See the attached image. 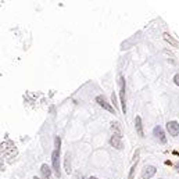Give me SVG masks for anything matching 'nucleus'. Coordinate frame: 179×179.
<instances>
[{
    "instance_id": "1",
    "label": "nucleus",
    "mask_w": 179,
    "mask_h": 179,
    "mask_svg": "<svg viewBox=\"0 0 179 179\" xmlns=\"http://www.w3.org/2000/svg\"><path fill=\"white\" fill-rule=\"evenodd\" d=\"M118 84H119V99H121V106L122 111L126 114V97H125V92H126V86H125V79L122 75L118 76Z\"/></svg>"
},
{
    "instance_id": "2",
    "label": "nucleus",
    "mask_w": 179,
    "mask_h": 179,
    "mask_svg": "<svg viewBox=\"0 0 179 179\" xmlns=\"http://www.w3.org/2000/svg\"><path fill=\"white\" fill-rule=\"evenodd\" d=\"M52 162H53V171H54L56 176L60 178L61 171H60V150H54L52 153Z\"/></svg>"
},
{
    "instance_id": "3",
    "label": "nucleus",
    "mask_w": 179,
    "mask_h": 179,
    "mask_svg": "<svg viewBox=\"0 0 179 179\" xmlns=\"http://www.w3.org/2000/svg\"><path fill=\"white\" fill-rule=\"evenodd\" d=\"M96 101H97L99 103V106L100 107H103L104 110L106 111H108V113H113V114H115V108H114L113 106H111L110 103H108V101L106 100V97H104V96H97V97H96Z\"/></svg>"
},
{
    "instance_id": "4",
    "label": "nucleus",
    "mask_w": 179,
    "mask_h": 179,
    "mask_svg": "<svg viewBox=\"0 0 179 179\" xmlns=\"http://www.w3.org/2000/svg\"><path fill=\"white\" fill-rule=\"evenodd\" d=\"M156 172H157V168L154 167V165H146V167L143 168V171H142V178L150 179V178H153Z\"/></svg>"
},
{
    "instance_id": "5",
    "label": "nucleus",
    "mask_w": 179,
    "mask_h": 179,
    "mask_svg": "<svg viewBox=\"0 0 179 179\" xmlns=\"http://www.w3.org/2000/svg\"><path fill=\"white\" fill-rule=\"evenodd\" d=\"M121 138L122 136L115 135V133H114V135L111 136V139H110V145L113 146L114 149H117V150H122V149H124V143H122Z\"/></svg>"
},
{
    "instance_id": "6",
    "label": "nucleus",
    "mask_w": 179,
    "mask_h": 179,
    "mask_svg": "<svg viewBox=\"0 0 179 179\" xmlns=\"http://www.w3.org/2000/svg\"><path fill=\"white\" fill-rule=\"evenodd\" d=\"M167 130L169 132L171 136L179 135V124L176 121H168L167 122Z\"/></svg>"
},
{
    "instance_id": "7",
    "label": "nucleus",
    "mask_w": 179,
    "mask_h": 179,
    "mask_svg": "<svg viewBox=\"0 0 179 179\" xmlns=\"http://www.w3.org/2000/svg\"><path fill=\"white\" fill-rule=\"evenodd\" d=\"M139 36H140V32H138L136 35H133L132 38L128 39V41L122 42V43H121V50H128V49H130V47L133 46V43H135V42H138Z\"/></svg>"
},
{
    "instance_id": "8",
    "label": "nucleus",
    "mask_w": 179,
    "mask_h": 179,
    "mask_svg": "<svg viewBox=\"0 0 179 179\" xmlns=\"http://www.w3.org/2000/svg\"><path fill=\"white\" fill-rule=\"evenodd\" d=\"M153 135L156 136V139H158L161 143H167V138H165V133L164 130H162L161 126H156L153 129Z\"/></svg>"
},
{
    "instance_id": "9",
    "label": "nucleus",
    "mask_w": 179,
    "mask_h": 179,
    "mask_svg": "<svg viewBox=\"0 0 179 179\" xmlns=\"http://www.w3.org/2000/svg\"><path fill=\"white\" fill-rule=\"evenodd\" d=\"M135 128H136V132H138V135L140 136V138H143L145 136V132H143V125H142V118L140 117H136L135 118Z\"/></svg>"
},
{
    "instance_id": "10",
    "label": "nucleus",
    "mask_w": 179,
    "mask_h": 179,
    "mask_svg": "<svg viewBox=\"0 0 179 179\" xmlns=\"http://www.w3.org/2000/svg\"><path fill=\"white\" fill-rule=\"evenodd\" d=\"M52 171L53 169L47 164H43L41 167V172H42V175L45 176V179H50V176H52Z\"/></svg>"
},
{
    "instance_id": "11",
    "label": "nucleus",
    "mask_w": 179,
    "mask_h": 179,
    "mask_svg": "<svg viewBox=\"0 0 179 179\" xmlns=\"http://www.w3.org/2000/svg\"><path fill=\"white\" fill-rule=\"evenodd\" d=\"M64 165H65V171L67 172H71V156H69V153L65 154V158H64Z\"/></svg>"
},
{
    "instance_id": "12",
    "label": "nucleus",
    "mask_w": 179,
    "mask_h": 179,
    "mask_svg": "<svg viewBox=\"0 0 179 179\" xmlns=\"http://www.w3.org/2000/svg\"><path fill=\"white\" fill-rule=\"evenodd\" d=\"M111 129H113V132L115 133V135H119V136H122L121 125H119L118 122H113V124H111Z\"/></svg>"
},
{
    "instance_id": "13",
    "label": "nucleus",
    "mask_w": 179,
    "mask_h": 179,
    "mask_svg": "<svg viewBox=\"0 0 179 179\" xmlns=\"http://www.w3.org/2000/svg\"><path fill=\"white\" fill-rule=\"evenodd\" d=\"M164 39H165V41H167V42H169L171 45H173V46H175V47H178V42H176L175 39H172V38H171V36H169V35H168V33H164Z\"/></svg>"
},
{
    "instance_id": "14",
    "label": "nucleus",
    "mask_w": 179,
    "mask_h": 179,
    "mask_svg": "<svg viewBox=\"0 0 179 179\" xmlns=\"http://www.w3.org/2000/svg\"><path fill=\"white\" fill-rule=\"evenodd\" d=\"M54 146H56V150H60V146H61V138H60V136H56Z\"/></svg>"
},
{
    "instance_id": "15",
    "label": "nucleus",
    "mask_w": 179,
    "mask_h": 179,
    "mask_svg": "<svg viewBox=\"0 0 179 179\" xmlns=\"http://www.w3.org/2000/svg\"><path fill=\"white\" fill-rule=\"evenodd\" d=\"M111 101L114 103V108H115V106L118 104V103H117V95H115V93H113V95H111Z\"/></svg>"
},
{
    "instance_id": "16",
    "label": "nucleus",
    "mask_w": 179,
    "mask_h": 179,
    "mask_svg": "<svg viewBox=\"0 0 179 179\" xmlns=\"http://www.w3.org/2000/svg\"><path fill=\"white\" fill-rule=\"evenodd\" d=\"M135 168H136V164H133V167L130 168V172H129V179L133 178V172H135Z\"/></svg>"
},
{
    "instance_id": "17",
    "label": "nucleus",
    "mask_w": 179,
    "mask_h": 179,
    "mask_svg": "<svg viewBox=\"0 0 179 179\" xmlns=\"http://www.w3.org/2000/svg\"><path fill=\"white\" fill-rule=\"evenodd\" d=\"M173 82H175V85L179 86V74H176V75L173 76Z\"/></svg>"
},
{
    "instance_id": "18",
    "label": "nucleus",
    "mask_w": 179,
    "mask_h": 179,
    "mask_svg": "<svg viewBox=\"0 0 179 179\" xmlns=\"http://www.w3.org/2000/svg\"><path fill=\"white\" fill-rule=\"evenodd\" d=\"M88 179H99V178H96V176H89Z\"/></svg>"
},
{
    "instance_id": "19",
    "label": "nucleus",
    "mask_w": 179,
    "mask_h": 179,
    "mask_svg": "<svg viewBox=\"0 0 179 179\" xmlns=\"http://www.w3.org/2000/svg\"><path fill=\"white\" fill-rule=\"evenodd\" d=\"M175 168H176V171H179V162L176 164V167H175Z\"/></svg>"
},
{
    "instance_id": "20",
    "label": "nucleus",
    "mask_w": 179,
    "mask_h": 179,
    "mask_svg": "<svg viewBox=\"0 0 179 179\" xmlns=\"http://www.w3.org/2000/svg\"><path fill=\"white\" fill-rule=\"evenodd\" d=\"M33 179H39V178H38V176H35V178H33Z\"/></svg>"
},
{
    "instance_id": "21",
    "label": "nucleus",
    "mask_w": 179,
    "mask_h": 179,
    "mask_svg": "<svg viewBox=\"0 0 179 179\" xmlns=\"http://www.w3.org/2000/svg\"><path fill=\"white\" fill-rule=\"evenodd\" d=\"M161 179H162V178H161Z\"/></svg>"
}]
</instances>
